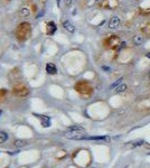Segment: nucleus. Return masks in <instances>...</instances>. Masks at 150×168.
<instances>
[{
    "label": "nucleus",
    "mask_w": 150,
    "mask_h": 168,
    "mask_svg": "<svg viewBox=\"0 0 150 168\" xmlns=\"http://www.w3.org/2000/svg\"><path fill=\"white\" fill-rule=\"evenodd\" d=\"M148 77L150 79V71H149V73H148Z\"/></svg>",
    "instance_id": "b1692460"
},
{
    "label": "nucleus",
    "mask_w": 150,
    "mask_h": 168,
    "mask_svg": "<svg viewBox=\"0 0 150 168\" xmlns=\"http://www.w3.org/2000/svg\"><path fill=\"white\" fill-rule=\"evenodd\" d=\"M144 140H137V141H133V142H129L131 144V147H138V146H141L144 144Z\"/></svg>",
    "instance_id": "6ab92c4d"
},
{
    "label": "nucleus",
    "mask_w": 150,
    "mask_h": 168,
    "mask_svg": "<svg viewBox=\"0 0 150 168\" xmlns=\"http://www.w3.org/2000/svg\"><path fill=\"white\" fill-rule=\"evenodd\" d=\"M103 70H105V71H110V67H106V66H103Z\"/></svg>",
    "instance_id": "5701e85b"
},
{
    "label": "nucleus",
    "mask_w": 150,
    "mask_h": 168,
    "mask_svg": "<svg viewBox=\"0 0 150 168\" xmlns=\"http://www.w3.org/2000/svg\"><path fill=\"white\" fill-rule=\"evenodd\" d=\"M121 44V39L118 35H110L108 36L104 41H103V45L104 47L110 48V50H115V48H119Z\"/></svg>",
    "instance_id": "20e7f679"
},
{
    "label": "nucleus",
    "mask_w": 150,
    "mask_h": 168,
    "mask_svg": "<svg viewBox=\"0 0 150 168\" xmlns=\"http://www.w3.org/2000/svg\"><path fill=\"white\" fill-rule=\"evenodd\" d=\"M56 25L54 24L53 21H49L46 24V32H47L48 35H54V32H56Z\"/></svg>",
    "instance_id": "f8f14e48"
},
{
    "label": "nucleus",
    "mask_w": 150,
    "mask_h": 168,
    "mask_svg": "<svg viewBox=\"0 0 150 168\" xmlns=\"http://www.w3.org/2000/svg\"><path fill=\"white\" fill-rule=\"evenodd\" d=\"M100 7L106 10H113L119 7V0H102L100 2Z\"/></svg>",
    "instance_id": "423d86ee"
},
{
    "label": "nucleus",
    "mask_w": 150,
    "mask_h": 168,
    "mask_svg": "<svg viewBox=\"0 0 150 168\" xmlns=\"http://www.w3.org/2000/svg\"><path fill=\"white\" fill-rule=\"evenodd\" d=\"M32 7L30 6H23L19 9V16L20 17H28L32 14Z\"/></svg>",
    "instance_id": "6e6552de"
},
{
    "label": "nucleus",
    "mask_w": 150,
    "mask_h": 168,
    "mask_svg": "<svg viewBox=\"0 0 150 168\" xmlns=\"http://www.w3.org/2000/svg\"><path fill=\"white\" fill-rule=\"evenodd\" d=\"M6 1H10V0H6Z\"/></svg>",
    "instance_id": "a878e982"
},
{
    "label": "nucleus",
    "mask_w": 150,
    "mask_h": 168,
    "mask_svg": "<svg viewBox=\"0 0 150 168\" xmlns=\"http://www.w3.org/2000/svg\"><path fill=\"white\" fill-rule=\"evenodd\" d=\"M26 144V142L24 141V140H16L15 141V146L16 147H23V146H25Z\"/></svg>",
    "instance_id": "aec40b11"
},
{
    "label": "nucleus",
    "mask_w": 150,
    "mask_h": 168,
    "mask_svg": "<svg viewBox=\"0 0 150 168\" xmlns=\"http://www.w3.org/2000/svg\"><path fill=\"white\" fill-rule=\"evenodd\" d=\"M128 88V86H126V83H122V84H120L119 86H117L115 88V93L117 94H119V93H123V92H126V90Z\"/></svg>",
    "instance_id": "2eb2a0df"
},
{
    "label": "nucleus",
    "mask_w": 150,
    "mask_h": 168,
    "mask_svg": "<svg viewBox=\"0 0 150 168\" xmlns=\"http://www.w3.org/2000/svg\"><path fill=\"white\" fill-rule=\"evenodd\" d=\"M75 90H76L81 95H83V97H88V95H91L92 92H93V88H92L91 84L88 82H86V81H79V82L75 84Z\"/></svg>",
    "instance_id": "7ed1b4c3"
},
{
    "label": "nucleus",
    "mask_w": 150,
    "mask_h": 168,
    "mask_svg": "<svg viewBox=\"0 0 150 168\" xmlns=\"http://www.w3.org/2000/svg\"><path fill=\"white\" fill-rule=\"evenodd\" d=\"M146 57L150 59V52H148V53H146Z\"/></svg>",
    "instance_id": "4be33fe9"
},
{
    "label": "nucleus",
    "mask_w": 150,
    "mask_h": 168,
    "mask_svg": "<svg viewBox=\"0 0 150 168\" xmlns=\"http://www.w3.org/2000/svg\"><path fill=\"white\" fill-rule=\"evenodd\" d=\"M32 25L28 21H24L18 25L17 29H16V36L17 39L20 41H25L32 36Z\"/></svg>",
    "instance_id": "f03ea898"
},
{
    "label": "nucleus",
    "mask_w": 150,
    "mask_h": 168,
    "mask_svg": "<svg viewBox=\"0 0 150 168\" xmlns=\"http://www.w3.org/2000/svg\"><path fill=\"white\" fill-rule=\"evenodd\" d=\"M141 32L144 34V37H150V21L144 23L141 26Z\"/></svg>",
    "instance_id": "9d476101"
},
{
    "label": "nucleus",
    "mask_w": 150,
    "mask_h": 168,
    "mask_svg": "<svg viewBox=\"0 0 150 168\" xmlns=\"http://www.w3.org/2000/svg\"><path fill=\"white\" fill-rule=\"evenodd\" d=\"M122 81H123V77H120V79H118V80L115 81L114 83H113V84H111V86H110V88H117V86H119L120 85V84H122Z\"/></svg>",
    "instance_id": "a211bd4d"
},
{
    "label": "nucleus",
    "mask_w": 150,
    "mask_h": 168,
    "mask_svg": "<svg viewBox=\"0 0 150 168\" xmlns=\"http://www.w3.org/2000/svg\"><path fill=\"white\" fill-rule=\"evenodd\" d=\"M64 2H65V6H71L72 5V0H64Z\"/></svg>",
    "instance_id": "412c9836"
},
{
    "label": "nucleus",
    "mask_w": 150,
    "mask_h": 168,
    "mask_svg": "<svg viewBox=\"0 0 150 168\" xmlns=\"http://www.w3.org/2000/svg\"><path fill=\"white\" fill-rule=\"evenodd\" d=\"M6 97H7V90L0 88V103L6 100Z\"/></svg>",
    "instance_id": "dca6fc26"
},
{
    "label": "nucleus",
    "mask_w": 150,
    "mask_h": 168,
    "mask_svg": "<svg viewBox=\"0 0 150 168\" xmlns=\"http://www.w3.org/2000/svg\"><path fill=\"white\" fill-rule=\"evenodd\" d=\"M7 139H8V135H7L5 131H1V130H0V144L7 141Z\"/></svg>",
    "instance_id": "f3484780"
},
{
    "label": "nucleus",
    "mask_w": 150,
    "mask_h": 168,
    "mask_svg": "<svg viewBox=\"0 0 150 168\" xmlns=\"http://www.w3.org/2000/svg\"><path fill=\"white\" fill-rule=\"evenodd\" d=\"M120 24H121L120 18L118 16H112L109 20V28L110 29H117V28H119Z\"/></svg>",
    "instance_id": "0eeeda50"
},
{
    "label": "nucleus",
    "mask_w": 150,
    "mask_h": 168,
    "mask_svg": "<svg viewBox=\"0 0 150 168\" xmlns=\"http://www.w3.org/2000/svg\"><path fill=\"white\" fill-rule=\"evenodd\" d=\"M133 44L135 45V46H140V45H142L144 43V34H137V35L133 36Z\"/></svg>",
    "instance_id": "1a4fd4ad"
},
{
    "label": "nucleus",
    "mask_w": 150,
    "mask_h": 168,
    "mask_svg": "<svg viewBox=\"0 0 150 168\" xmlns=\"http://www.w3.org/2000/svg\"><path fill=\"white\" fill-rule=\"evenodd\" d=\"M63 27L65 30H67L68 32H75V26L72 24L70 20H64L63 21Z\"/></svg>",
    "instance_id": "9b49d317"
},
{
    "label": "nucleus",
    "mask_w": 150,
    "mask_h": 168,
    "mask_svg": "<svg viewBox=\"0 0 150 168\" xmlns=\"http://www.w3.org/2000/svg\"><path fill=\"white\" fill-rule=\"evenodd\" d=\"M46 71L50 75H54V74L57 73V68H56L55 64H53V63H47L46 64Z\"/></svg>",
    "instance_id": "ddd939ff"
},
{
    "label": "nucleus",
    "mask_w": 150,
    "mask_h": 168,
    "mask_svg": "<svg viewBox=\"0 0 150 168\" xmlns=\"http://www.w3.org/2000/svg\"><path fill=\"white\" fill-rule=\"evenodd\" d=\"M12 93L18 97H25L29 94V90L25 84L23 83H18L12 88Z\"/></svg>",
    "instance_id": "39448f33"
},
{
    "label": "nucleus",
    "mask_w": 150,
    "mask_h": 168,
    "mask_svg": "<svg viewBox=\"0 0 150 168\" xmlns=\"http://www.w3.org/2000/svg\"><path fill=\"white\" fill-rule=\"evenodd\" d=\"M96 1H101V0H96Z\"/></svg>",
    "instance_id": "393cba45"
},
{
    "label": "nucleus",
    "mask_w": 150,
    "mask_h": 168,
    "mask_svg": "<svg viewBox=\"0 0 150 168\" xmlns=\"http://www.w3.org/2000/svg\"><path fill=\"white\" fill-rule=\"evenodd\" d=\"M85 132V129L81 126H72L66 129L64 135L66 138L72 140H84V137L86 136Z\"/></svg>",
    "instance_id": "f257e3e1"
},
{
    "label": "nucleus",
    "mask_w": 150,
    "mask_h": 168,
    "mask_svg": "<svg viewBox=\"0 0 150 168\" xmlns=\"http://www.w3.org/2000/svg\"><path fill=\"white\" fill-rule=\"evenodd\" d=\"M39 119L41 120V124H43V127H45V128H47V127H49L50 126V119L48 118V117H46V115H37Z\"/></svg>",
    "instance_id": "4468645a"
}]
</instances>
